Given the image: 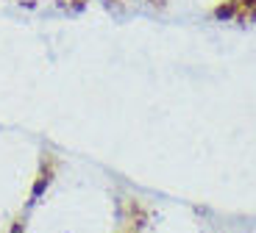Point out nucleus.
Listing matches in <instances>:
<instances>
[{"instance_id": "f257e3e1", "label": "nucleus", "mask_w": 256, "mask_h": 233, "mask_svg": "<svg viewBox=\"0 0 256 233\" xmlns=\"http://www.w3.org/2000/svg\"><path fill=\"white\" fill-rule=\"evenodd\" d=\"M12 233H26V231H22V222H17V225L12 228Z\"/></svg>"}]
</instances>
